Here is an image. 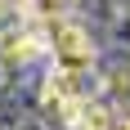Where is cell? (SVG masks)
Masks as SVG:
<instances>
[{"instance_id": "obj_3", "label": "cell", "mask_w": 130, "mask_h": 130, "mask_svg": "<svg viewBox=\"0 0 130 130\" xmlns=\"http://www.w3.org/2000/svg\"><path fill=\"white\" fill-rule=\"evenodd\" d=\"M108 130H130V121H121V117H117V121H112Z\"/></svg>"}, {"instance_id": "obj_1", "label": "cell", "mask_w": 130, "mask_h": 130, "mask_svg": "<svg viewBox=\"0 0 130 130\" xmlns=\"http://www.w3.org/2000/svg\"><path fill=\"white\" fill-rule=\"evenodd\" d=\"M50 54H54V67L58 72H72V76H85L90 63H94V45L67 18H54L50 23Z\"/></svg>"}, {"instance_id": "obj_2", "label": "cell", "mask_w": 130, "mask_h": 130, "mask_svg": "<svg viewBox=\"0 0 130 130\" xmlns=\"http://www.w3.org/2000/svg\"><path fill=\"white\" fill-rule=\"evenodd\" d=\"M31 5H36V9L50 18V23H54V18H63V13L72 9V0H31Z\"/></svg>"}]
</instances>
